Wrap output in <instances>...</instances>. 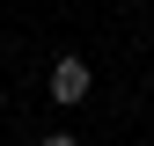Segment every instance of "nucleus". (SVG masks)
<instances>
[{
  "mask_svg": "<svg viewBox=\"0 0 154 146\" xmlns=\"http://www.w3.org/2000/svg\"><path fill=\"white\" fill-rule=\"evenodd\" d=\"M88 88H95L88 59H73V51H66V59L51 66V95H59V102H88Z\"/></svg>",
  "mask_w": 154,
  "mask_h": 146,
  "instance_id": "obj_1",
  "label": "nucleus"
},
{
  "mask_svg": "<svg viewBox=\"0 0 154 146\" xmlns=\"http://www.w3.org/2000/svg\"><path fill=\"white\" fill-rule=\"evenodd\" d=\"M37 146H81V139H73V132H51V139H37Z\"/></svg>",
  "mask_w": 154,
  "mask_h": 146,
  "instance_id": "obj_2",
  "label": "nucleus"
}]
</instances>
